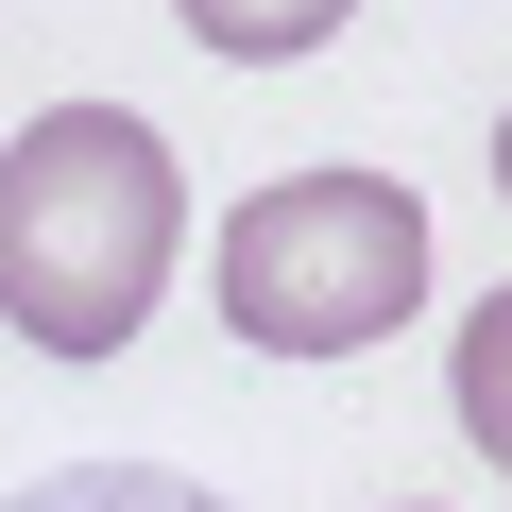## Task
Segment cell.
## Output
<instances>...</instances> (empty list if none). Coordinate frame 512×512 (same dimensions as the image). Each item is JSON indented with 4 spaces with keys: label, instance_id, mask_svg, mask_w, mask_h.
<instances>
[{
    "label": "cell",
    "instance_id": "obj_1",
    "mask_svg": "<svg viewBox=\"0 0 512 512\" xmlns=\"http://www.w3.org/2000/svg\"><path fill=\"white\" fill-rule=\"evenodd\" d=\"M188 256V171L137 103H52L0 154V325L52 359H120Z\"/></svg>",
    "mask_w": 512,
    "mask_h": 512
},
{
    "label": "cell",
    "instance_id": "obj_2",
    "mask_svg": "<svg viewBox=\"0 0 512 512\" xmlns=\"http://www.w3.org/2000/svg\"><path fill=\"white\" fill-rule=\"evenodd\" d=\"M427 308V205L393 171H274L222 222V325L256 359H359Z\"/></svg>",
    "mask_w": 512,
    "mask_h": 512
},
{
    "label": "cell",
    "instance_id": "obj_3",
    "mask_svg": "<svg viewBox=\"0 0 512 512\" xmlns=\"http://www.w3.org/2000/svg\"><path fill=\"white\" fill-rule=\"evenodd\" d=\"M171 18H188L222 69H291V52H325V35L359 18V0H171Z\"/></svg>",
    "mask_w": 512,
    "mask_h": 512
},
{
    "label": "cell",
    "instance_id": "obj_5",
    "mask_svg": "<svg viewBox=\"0 0 512 512\" xmlns=\"http://www.w3.org/2000/svg\"><path fill=\"white\" fill-rule=\"evenodd\" d=\"M0 512H222V495H188V478H154V461H69V478H18Z\"/></svg>",
    "mask_w": 512,
    "mask_h": 512
},
{
    "label": "cell",
    "instance_id": "obj_6",
    "mask_svg": "<svg viewBox=\"0 0 512 512\" xmlns=\"http://www.w3.org/2000/svg\"><path fill=\"white\" fill-rule=\"evenodd\" d=\"M495 188H512V120H495Z\"/></svg>",
    "mask_w": 512,
    "mask_h": 512
},
{
    "label": "cell",
    "instance_id": "obj_4",
    "mask_svg": "<svg viewBox=\"0 0 512 512\" xmlns=\"http://www.w3.org/2000/svg\"><path fill=\"white\" fill-rule=\"evenodd\" d=\"M444 393H461V444L512 478V291H478V308H461V359H444Z\"/></svg>",
    "mask_w": 512,
    "mask_h": 512
}]
</instances>
